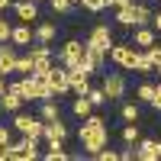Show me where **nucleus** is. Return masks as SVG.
<instances>
[{
	"label": "nucleus",
	"mask_w": 161,
	"mask_h": 161,
	"mask_svg": "<svg viewBox=\"0 0 161 161\" xmlns=\"http://www.w3.org/2000/svg\"><path fill=\"white\" fill-rule=\"evenodd\" d=\"M77 139H80V145H84V155L93 158L100 148H106V139H110V136H106V123H103L100 116H93V113H90L84 123H80Z\"/></svg>",
	"instance_id": "f257e3e1"
},
{
	"label": "nucleus",
	"mask_w": 161,
	"mask_h": 161,
	"mask_svg": "<svg viewBox=\"0 0 161 161\" xmlns=\"http://www.w3.org/2000/svg\"><path fill=\"white\" fill-rule=\"evenodd\" d=\"M58 58L64 68H80L87 58V42H77V39H71V42H64L61 52H58Z\"/></svg>",
	"instance_id": "f03ea898"
},
{
	"label": "nucleus",
	"mask_w": 161,
	"mask_h": 161,
	"mask_svg": "<svg viewBox=\"0 0 161 161\" xmlns=\"http://www.w3.org/2000/svg\"><path fill=\"white\" fill-rule=\"evenodd\" d=\"M29 90H32V100H55V90L48 84V71H32L29 74Z\"/></svg>",
	"instance_id": "7ed1b4c3"
},
{
	"label": "nucleus",
	"mask_w": 161,
	"mask_h": 161,
	"mask_svg": "<svg viewBox=\"0 0 161 161\" xmlns=\"http://www.w3.org/2000/svg\"><path fill=\"white\" fill-rule=\"evenodd\" d=\"M36 158H39V139L26 136L16 145L10 142V161H36Z\"/></svg>",
	"instance_id": "20e7f679"
},
{
	"label": "nucleus",
	"mask_w": 161,
	"mask_h": 161,
	"mask_svg": "<svg viewBox=\"0 0 161 161\" xmlns=\"http://www.w3.org/2000/svg\"><path fill=\"white\" fill-rule=\"evenodd\" d=\"M136 55H139V48L132 45V42H126V45H113V48H110V58L119 64V68H126V71L136 68Z\"/></svg>",
	"instance_id": "39448f33"
},
{
	"label": "nucleus",
	"mask_w": 161,
	"mask_h": 161,
	"mask_svg": "<svg viewBox=\"0 0 161 161\" xmlns=\"http://www.w3.org/2000/svg\"><path fill=\"white\" fill-rule=\"evenodd\" d=\"M13 126H16L23 136L39 139V136L45 132V119H42V116H39V119H36V116H16V119H13Z\"/></svg>",
	"instance_id": "423d86ee"
},
{
	"label": "nucleus",
	"mask_w": 161,
	"mask_h": 161,
	"mask_svg": "<svg viewBox=\"0 0 161 161\" xmlns=\"http://www.w3.org/2000/svg\"><path fill=\"white\" fill-rule=\"evenodd\" d=\"M87 45H90V48H100V52H110V48H113V32H110V26H93L90 36H87Z\"/></svg>",
	"instance_id": "0eeeda50"
},
{
	"label": "nucleus",
	"mask_w": 161,
	"mask_h": 161,
	"mask_svg": "<svg viewBox=\"0 0 161 161\" xmlns=\"http://www.w3.org/2000/svg\"><path fill=\"white\" fill-rule=\"evenodd\" d=\"M68 84H71V90L77 93H87L90 90V71L87 68H68Z\"/></svg>",
	"instance_id": "6e6552de"
},
{
	"label": "nucleus",
	"mask_w": 161,
	"mask_h": 161,
	"mask_svg": "<svg viewBox=\"0 0 161 161\" xmlns=\"http://www.w3.org/2000/svg\"><path fill=\"white\" fill-rule=\"evenodd\" d=\"M29 55H32V68H36V71H48V68H52V61H55L52 48H48V45H42V42H36Z\"/></svg>",
	"instance_id": "1a4fd4ad"
},
{
	"label": "nucleus",
	"mask_w": 161,
	"mask_h": 161,
	"mask_svg": "<svg viewBox=\"0 0 161 161\" xmlns=\"http://www.w3.org/2000/svg\"><path fill=\"white\" fill-rule=\"evenodd\" d=\"M48 84H52V90H55V97H61V93H68L71 90V84H68V68H55V64H52L48 68Z\"/></svg>",
	"instance_id": "9d476101"
},
{
	"label": "nucleus",
	"mask_w": 161,
	"mask_h": 161,
	"mask_svg": "<svg viewBox=\"0 0 161 161\" xmlns=\"http://www.w3.org/2000/svg\"><path fill=\"white\" fill-rule=\"evenodd\" d=\"M103 90H106V97L110 100H119L126 93V77L123 74H106L103 77Z\"/></svg>",
	"instance_id": "9b49d317"
},
{
	"label": "nucleus",
	"mask_w": 161,
	"mask_h": 161,
	"mask_svg": "<svg viewBox=\"0 0 161 161\" xmlns=\"http://www.w3.org/2000/svg\"><path fill=\"white\" fill-rule=\"evenodd\" d=\"M136 158H142V161H161V142H155V139H142L139 148H136Z\"/></svg>",
	"instance_id": "f8f14e48"
},
{
	"label": "nucleus",
	"mask_w": 161,
	"mask_h": 161,
	"mask_svg": "<svg viewBox=\"0 0 161 161\" xmlns=\"http://www.w3.org/2000/svg\"><path fill=\"white\" fill-rule=\"evenodd\" d=\"M13 13L19 16V23H32L39 19V3L36 0H19V3H13Z\"/></svg>",
	"instance_id": "ddd939ff"
},
{
	"label": "nucleus",
	"mask_w": 161,
	"mask_h": 161,
	"mask_svg": "<svg viewBox=\"0 0 161 161\" xmlns=\"http://www.w3.org/2000/svg\"><path fill=\"white\" fill-rule=\"evenodd\" d=\"M42 136L48 139V142H64L68 139V126L61 123V119H52V123H45V132Z\"/></svg>",
	"instance_id": "4468645a"
},
{
	"label": "nucleus",
	"mask_w": 161,
	"mask_h": 161,
	"mask_svg": "<svg viewBox=\"0 0 161 161\" xmlns=\"http://www.w3.org/2000/svg\"><path fill=\"white\" fill-rule=\"evenodd\" d=\"M16 71V48L13 45H0V74Z\"/></svg>",
	"instance_id": "2eb2a0df"
},
{
	"label": "nucleus",
	"mask_w": 161,
	"mask_h": 161,
	"mask_svg": "<svg viewBox=\"0 0 161 161\" xmlns=\"http://www.w3.org/2000/svg\"><path fill=\"white\" fill-rule=\"evenodd\" d=\"M10 42H13V45H29V42H32V29H29V23H19V26H13V36H10Z\"/></svg>",
	"instance_id": "dca6fc26"
},
{
	"label": "nucleus",
	"mask_w": 161,
	"mask_h": 161,
	"mask_svg": "<svg viewBox=\"0 0 161 161\" xmlns=\"http://www.w3.org/2000/svg\"><path fill=\"white\" fill-rule=\"evenodd\" d=\"M7 90H10V93H16V97H19L23 103H29V100H32V90H29V77H26V80H10V84H7Z\"/></svg>",
	"instance_id": "f3484780"
},
{
	"label": "nucleus",
	"mask_w": 161,
	"mask_h": 161,
	"mask_svg": "<svg viewBox=\"0 0 161 161\" xmlns=\"http://www.w3.org/2000/svg\"><path fill=\"white\" fill-rule=\"evenodd\" d=\"M132 45H139V48H152V45H155V32H152V29H145V26H136Z\"/></svg>",
	"instance_id": "a211bd4d"
},
{
	"label": "nucleus",
	"mask_w": 161,
	"mask_h": 161,
	"mask_svg": "<svg viewBox=\"0 0 161 161\" xmlns=\"http://www.w3.org/2000/svg\"><path fill=\"white\" fill-rule=\"evenodd\" d=\"M132 71H139V74H158V68H155V61H152L148 52H139V55H136V68H132Z\"/></svg>",
	"instance_id": "6ab92c4d"
},
{
	"label": "nucleus",
	"mask_w": 161,
	"mask_h": 161,
	"mask_svg": "<svg viewBox=\"0 0 161 161\" xmlns=\"http://www.w3.org/2000/svg\"><path fill=\"white\" fill-rule=\"evenodd\" d=\"M116 23L119 26H126V29H136V7H119V13H116Z\"/></svg>",
	"instance_id": "aec40b11"
},
{
	"label": "nucleus",
	"mask_w": 161,
	"mask_h": 161,
	"mask_svg": "<svg viewBox=\"0 0 161 161\" xmlns=\"http://www.w3.org/2000/svg\"><path fill=\"white\" fill-rule=\"evenodd\" d=\"M71 110H74V116H80V119H87V116L93 113V103H90V97H87V93H80V97L74 100V106H71Z\"/></svg>",
	"instance_id": "412c9836"
},
{
	"label": "nucleus",
	"mask_w": 161,
	"mask_h": 161,
	"mask_svg": "<svg viewBox=\"0 0 161 161\" xmlns=\"http://www.w3.org/2000/svg\"><path fill=\"white\" fill-rule=\"evenodd\" d=\"M19 106H23V100L16 97V93H10V90H7L3 97H0V110H3V113H16Z\"/></svg>",
	"instance_id": "4be33fe9"
},
{
	"label": "nucleus",
	"mask_w": 161,
	"mask_h": 161,
	"mask_svg": "<svg viewBox=\"0 0 161 161\" xmlns=\"http://www.w3.org/2000/svg\"><path fill=\"white\" fill-rule=\"evenodd\" d=\"M55 26H52V23H42V26H39V29H36V42H42V45H48L52 42V39H55Z\"/></svg>",
	"instance_id": "5701e85b"
},
{
	"label": "nucleus",
	"mask_w": 161,
	"mask_h": 161,
	"mask_svg": "<svg viewBox=\"0 0 161 161\" xmlns=\"http://www.w3.org/2000/svg\"><path fill=\"white\" fill-rule=\"evenodd\" d=\"M48 161H64L68 152H64V142H48V152H45Z\"/></svg>",
	"instance_id": "b1692460"
},
{
	"label": "nucleus",
	"mask_w": 161,
	"mask_h": 161,
	"mask_svg": "<svg viewBox=\"0 0 161 161\" xmlns=\"http://www.w3.org/2000/svg\"><path fill=\"white\" fill-rule=\"evenodd\" d=\"M39 116H42L45 123H52V119H61V116H58V106H55V100H42V110H39Z\"/></svg>",
	"instance_id": "393cba45"
},
{
	"label": "nucleus",
	"mask_w": 161,
	"mask_h": 161,
	"mask_svg": "<svg viewBox=\"0 0 161 161\" xmlns=\"http://www.w3.org/2000/svg\"><path fill=\"white\" fill-rule=\"evenodd\" d=\"M132 7H136V26L152 23V10H148V3H132Z\"/></svg>",
	"instance_id": "a878e982"
},
{
	"label": "nucleus",
	"mask_w": 161,
	"mask_h": 161,
	"mask_svg": "<svg viewBox=\"0 0 161 161\" xmlns=\"http://www.w3.org/2000/svg\"><path fill=\"white\" fill-rule=\"evenodd\" d=\"M87 97H90V103H93V106L110 103V97H106V90H103V87H90V90H87Z\"/></svg>",
	"instance_id": "bb28decb"
},
{
	"label": "nucleus",
	"mask_w": 161,
	"mask_h": 161,
	"mask_svg": "<svg viewBox=\"0 0 161 161\" xmlns=\"http://www.w3.org/2000/svg\"><path fill=\"white\" fill-rule=\"evenodd\" d=\"M152 97H155V87H152V84H139V90H136V100H142V103H152Z\"/></svg>",
	"instance_id": "cd10ccee"
},
{
	"label": "nucleus",
	"mask_w": 161,
	"mask_h": 161,
	"mask_svg": "<svg viewBox=\"0 0 161 161\" xmlns=\"http://www.w3.org/2000/svg\"><path fill=\"white\" fill-rule=\"evenodd\" d=\"M123 119H126V123H136V119H139V106L136 103H126L123 106Z\"/></svg>",
	"instance_id": "c85d7f7f"
},
{
	"label": "nucleus",
	"mask_w": 161,
	"mask_h": 161,
	"mask_svg": "<svg viewBox=\"0 0 161 161\" xmlns=\"http://www.w3.org/2000/svg\"><path fill=\"white\" fill-rule=\"evenodd\" d=\"M16 71H23V74H32V71H36V68H32V55L16 58Z\"/></svg>",
	"instance_id": "c756f323"
},
{
	"label": "nucleus",
	"mask_w": 161,
	"mask_h": 161,
	"mask_svg": "<svg viewBox=\"0 0 161 161\" xmlns=\"http://www.w3.org/2000/svg\"><path fill=\"white\" fill-rule=\"evenodd\" d=\"M52 10L55 13H68V10H74V0H52Z\"/></svg>",
	"instance_id": "7c9ffc66"
},
{
	"label": "nucleus",
	"mask_w": 161,
	"mask_h": 161,
	"mask_svg": "<svg viewBox=\"0 0 161 161\" xmlns=\"http://www.w3.org/2000/svg\"><path fill=\"white\" fill-rule=\"evenodd\" d=\"M80 7L90 10V13H100V10L106 7V0H80Z\"/></svg>",
	"instance_id": "2f4dec72"
},
{
	"label": "nucleus",
	"mask_w": 161,
	"mask_h": 161,
	"mask_svg": "<svg viewBox=\"0 0 161 161\" xmlns=\"http://www.w3.org/2000/svg\"><path fill=\"white\" fill-rule=\"evenodd\" d=\"M136 139H139V129H136V126L129 123V126L123 129V142H126V145H132V142H136Z\"/></svg>",
	"instance_id": "473e14b6"
},
{
	"label": "nucleus",
	"mask_w": 161,
	"mask_h": 161,
	"mask_svg": "<svg viewBox=\"0 0 161 161\" xmlns=\"http://www.w3.org/2000/svg\"><path fill=\"white\" fill-rule=\"evenodd\" d=\"M93 158H97V161H116V158H119V152H113V148H100Z\"/></svg>",
	"instance_id": "72a5a7b5"
},
{
	"label": "nucleus",
	"mask_w": 161,
	"mask_h": 161,
	"mask_svg": "<svg viewBox=\"0 0 161 161\" xmlns=\"http://www.w3.org/2000/svg\"><path fill=\"white\" fill-rule=\"evenodd\" d=\"M10 36H13V26L7 19H0V42H10Z\"/></svg>",
	"instance_id": "f704fd0d"
},
{
	"label": "nucleus",
	"mask_w": 161,
	"mask_h": 161,
	"mask_svg": "<svg viewBox=\"0 0 161 161\" xmlns=\"http://www.w3.org/2000/svg\"><path fill=\"white\" fill-rule=\"evenodd\" d=\"M145 52H148V55H152L155 68H158V74H161V48H158V45H152V48H145Z\"/></svg>",
	"instance_id": "c9c22d12"
},
{
	"label": "nucleus",
	"mask_w": 161,
	"mask_h": 161,
	"mask_svg": "<svg viewBox=\"0 0 161 161\" xmlns=\"http://www.w3.org/2000/svg\"><path fill=\"white\" fill-rule=\"evenodd\" d=\"M152 106H155V110H161V84L155 87V97H152Z\"/></svg>",
	"instance_id": "e433bc0d"
},
{
	"label": "nucleus",
	"mask_w": 161,
	"mask_h": 161,
	"mask_svg": "<svg viewBox=\"0 0 161 161\" xmlns=\"http://www.w3.org/2000/svg\"><path fill=\"white\" fill-rule=\"evenodd\" d=\"M119 158H123V161H132V158H136V148H123V152H119Z\"/></svg>",
	"instance_id": "4c0bfd02"
},
{
	"label": "nucleus",
	"mask_w": 161,
	"mask_h": 161,
	"mask_svg": "<svg viewBox=\"0 0 161 161\" xmlns=\"http://www.w3.org/2000/svg\"><path fill=\"white\" fill-rule=\"evenodd\" d=\"M0 145H10V132H7L3 126H0Z\"/></svg>",
	"instance_id": "58836bf2"
},
{
	"label": "nucleus",
	"mask_w": 161,
	"mask_h": 161,
	"mask_svg": "<svg viewBox=\"0 0 161 161\" xmlns=\"http://www.w3.org/2000/svg\"><path fill=\"white\" fill-rule=\"evenodd\" d=\"M152 23H155V29L161 32V10H158V13H152Z\"/></svg>",
	"instance_id": "ea45409f"
},
{
	"label": "nucleus",
	"mask_w": 161,
	"mask_h": 161,
	"mask_svg": "<svg viewBox=\"0 0 161 161\" xmlns=\"http://www.w3.org/2000/svg\"><path fill=\"white\" fill-rule=\"evenodd\" d=\"M110 3H113V7H129L132 0H110Z\"/></svg>",
	"instance_id": "a19ab883"
},
{
	"label": "nucleus",
	"mask_w": 161,
	"mask_h": 161,
	"mask_svg": "<svg viewBox=\"0 0 161 161\" xmlns=\"http://www.w3.org/2000/svg\"><path fill=\"white\" fill-rule=\"evenodd\" d=\"M13 7V0H0V13H3V10H10Z\"/></svg>",
	"instance_id": "79ce46f5"
},
{
	"label": "nucleus",
	"mask_w": 161,
	"mask_h": 161,
	"mask_svg": "<svg viewBox=\"0 0 161 161\" xmlns=\"http://www.w3.org/2000/svg\"><path fill=\"white\" fill-rule=\"evenodd\" d=\"M7 93V84H3V74H0V97H3Z\"/></svg>",
	"instance_id": "37998d69"
},
{
	"label": "nucleus",
	"mask_w": 161,
	"mask_h": 161,
	"mask_svg": "<svg viewBox=\"0 0 161 161\" xmlns=\"http://www.w3.org/2000/svg\"><path fill=\"white\" fill-rule=\"evenodd\" d=\"M74 3H80V0H74Z\"/></svg>",
	"instance_id": "c03bdc74"
},
{
	"label": "nucleus",
	"mask_w": 161,
	"mask_h": 161,
	"mask_svg": "<svg viewBox=\"0 0 161 161\" xmlns=\"http://www.w3.org/2000/svg\"><path fill=\"white\" fill-rule=\"evenodd\" d=\"M0 45H3V42H0Z\"/></svg>",
	"instance_id": "a18cd8bd"
},
{
	"label": "nucleus",
	"mask_w": 161,
	"mask_h": 161,
	"mask_svg": "<svg viewBox=\"0 0 161 161\" xmlns=\"http://www.w3.org/2000/svg\"><path fill=\"white\" fill-rule=\"evenodd\" d=\"M36 3H39V0H36Z\"/></svg>",
	"instance_id": "49530a36"
}]
</instances>
